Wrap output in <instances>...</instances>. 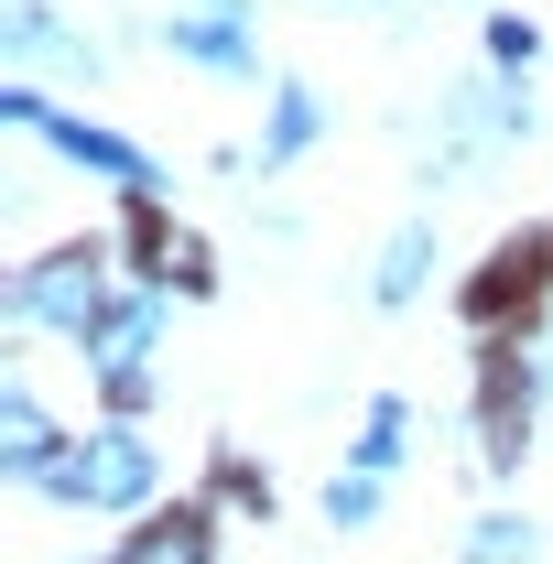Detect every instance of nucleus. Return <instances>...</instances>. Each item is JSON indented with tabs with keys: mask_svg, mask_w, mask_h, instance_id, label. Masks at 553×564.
Segmentation results:
<instances>
[{
	"mask_svg": "<svg viewBox=\"0 0 553 564\" xmlns=\"http://www.w3.org/2000/svg\"><path fill=\"white\" fill-rule=\"evenodd\" d=\"M532 391H543L532 348L488 358V467H521V456H532Z\"/></svg>",
	"mask_w": 553,
	"mask_h": 564,
	"instance_id": "6e6552de",
	"label": "nucleus"
},
{
	"mask_svg": "<svg viewBox=\"0 0 553 564\" xmlns=\"http://www.w3.org/2000/svg\"><path fill=\"white\" fill-rule=\"evenodd\" d=\"M315 131H326V98L282 76V87H272V120H261V174H282V163H304V152H315Z\"/></svg>",
	"mask_w": 553,
	"mask_h": 564,
	"instance_id": "1a4fd4ad",
	"label": "nucleus"
},
{
	"mask_svg": "<svg viewBox=\"0 0 553 564\" xmlns=\"http://www.w3.org/2000/svg\"><path fill=\"white\" fill-rule=\"evenodd\" d=\"M532 66H543V33H532L521 11H488V76H499V87H521Z\"/></svg>",
	"mask_w": 553,
	"mask_h": 564,
	"instance_id": "ddd939ff",
	"label": "nucleus"
},
{
	"mask_svg": "<svg viewBox=\"0 0 553 564\" xmlns=\"http://www.w3.org/2000/svg\"><path fill=\"white\" fill-rule=\"evenodd\" d=\"M0 66L11 76H44V66L55 76H109V55L76 33L55 0H0Z\"/></svg>",
	"mask_w": 553,
	"mask_h": 564,
	"instance_id": "423d86ee",
	"label": "nucleus"
},
{
	"mask_svg": "<svg viewBox=\"0 0 553 564\" xmlns=\"http://www.w3.org/2000/svg\"><path fill=\"white\" fill-rule=\"evenodd\" d=\"M207 543H217L207 510H152V521H141V532H131L109 564H207Z\"/></svg>",
	"mask_w": 553,
	"mask_h": 564,
	"instance_id": "9d476101",
	"label": "nucleus"
},
{
	"mask_svg": "<svg viewBox=\"0 0 553 564\" xmlns=\"http://www.w3.org/2000/svg\"><path fill=\"white\" fill-rule=\"evenodd\" d=\"M423 272H434V217H402V228H391V250H380V272H369V293L402 315V304L423 293Z\"/></svg>",
	"mask_w": 553,
	"mask_h": 564,
	"instance_id": "9b49d317",
	"label": "nucleus"
},
{
	"mask_svg": "<svg viewBox=\"0 0 553 564\" xmlns=\"http://www.w3.org/2000/svg\"><path fill=\"white\" fill-rule=\"evenodd\" d=\"M109 304H120V282H109V250L98 239L44 250L33 272H11V326H44V337H87Z\"/></svg>",
	"mask_w": 553,
	"mask_h": 564,
	"instance_id": "7ed1b4c3",
	"label": "nucleus"
},
{
	"mask_svg": "<svg viewBox=\"0 0 553 564\" xmlns=\"http://www.w3.org/2000/svg\"><path fill=\"white\" fill-rule=\"evenodd\" d=\"M347 456H358L369 478H391V467L413 456V402H402V391H380V402H369V423H358V445H347Z\"/></svg>",
	"mask_w": 553,
	"mask_h": 564,
	"instance_id": "f8f14e48",
	"label": "nucleus"
},
{
	"mask_svg": "<svg viewBox=\"0 0 553 564\" xmlns=\"http://www.w3.org/2000/svg\"><path fill=\"white\" fill-rule=\"evenodd\" d=\"M152 337H163V293H141V282L98 315V326H87V337H76L87 380L109 391V423H131L141 402H152V369H141V358H152Z\"/></svg>",
	"mask_w": 553,
	"mask_h": 564,
	"instance_id": "20e7f679",
	"label": "nucleus"
},
{
	"mask_svg": "<svg viewBox=\"0 0 553 564\" xmlns=\"http://www.w3.org/2000/svg\"><path fill=\"white\" fill-rule=\"evenodd\" d=\"M326 521H337V532H369V521H380V478H369V467H337V478H326Z\"/></svg>",
	"mask_w": 553,
	"mask_h": 564,
	"instance_id": "4468645a",
	"label": "nucleus"
},
{
	"mask_svg": "<svg viewBox=\"0 0 553 564\" xmlns=\"http://www.w3.org/2000/svg\"><path fill=\"white\" fill-rule=\"evenodd\" d=\"M0 120H11V131H33V141H55L76 174L120 185L131 207H152V196H163L152 152H141V141H120V131H98V120H76V109H55V98H44V76H11V87H0Z\"/></svg>",
	"mask_w": 553,
	"mask_h": 564,
	"instance_id": "f257e3e1",
	"label": "nucleus"
},
{
	"mask_svg": "<svg viewBox=\"0 0 553 564\" xmlns=\"http://www.w3.org/2000/svg\"><path fill=\"white\" fill-rule=\"evenodd\" d=\"M163 44H174L185 66H207V76H261V22H250V0H174V11H163Z\"/></svg>",
	"mask_w": 553,
	"mask_h": 564,
	"instance_id": "39448f33",
	"label": "nucleus"
},
{
	"mask_svg": "<svg viewBox=\"0 0 553 564\" xmlns=\"http://www.w3.org/2000/svg\"><path fill=\"white\" fill-rule=\"evenodd\" d=\"M55 456H66V434L44 413V391H33V380H0V478H11V489H44Z\"/></svg>",
	"mask_w": 553,
	"mask_h": 564,
	"instance_id": "0eeeda50",
	"label": "nucleus"
},
{
	"mask_svg": "<svg viewBox=\"0 0 553 564\" xmlns=\"http://www.w3.org/2000/svg\"><path fill=\"white\" fill-rule=\"evenodd\" d=\"M358 11H369V0H358Z\"/></svg>",
	"mask_w": 553,
	"mask_h": 564,
	"instance_id": "dca6fc26",
	"label": "nucleus"
},
{
	"mask_svg": "<svg viewBox=\"0 0 553 564\" xmlns=\"http://www.w3.org/2000/svg\"><path fill=\"white\" fill-rule=\"evenodd\" d=\"M521 554H532V521H521V510H488L478 543H467V564H521Z\"/></svg>",
	"mask_w": 553,
	"mask_h": 564,
	"instance_id": "2eb2a0df",
	"label": "nucleus"
},
{
	"mask_svg": "<svg viewBox=\"0 0 553 564\" xmlns=\"http://www.w3.org/2000/svg\"><path fill=\"white\" fill-rule=\"evenodd\" d=\"M152 489H163V456L141 445L131 423L66 434V456L44 467V499H55V510H152Z\"/></svg>",
	"mask_w": 553,
	"mask_h": 564,
	"instance_id": "f03ea898",
	"label": "nucleus"
}]
</instances>
